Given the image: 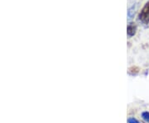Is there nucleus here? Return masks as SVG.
<instances>
[{
    "mask_svg": "<svg viewBox=\"0 0 149 123\" xmlns=\"http://www.w3.org/2000/svg\"><path fill=\"white\" fill-rule=\"evenodd\" d=\"M139 20L143 24H149V2L143 6V9L139 12Z\"/></svg>",
    "mask_w": 149,
    "mask_h": 123,
    "instance_id": "obj_1",
    "label": "nucleus"
},
{
    "mask_svg": "<svg viewBox=\"0 0 149 123\" xmlns=\"http://www.w3.org/2000/svg\"><path fill=\"white\" fill-rule=\"evenodd\" d=\"M137 31V27L134 23H129L127 27V34L128 37H132L135 34Z\"/></svg>",
    "mask_w": 149,
    "mask_h": 123,
    "instance_id": "obj_2",
    "label": "nucleus"
},
{
    "mask_svg": "<svg viewBox=\"0 0 149 123\" xmlns=\"http://www.w3.org/2000/svg\"><path fill=\"white\" fill-rule=\"evenodd\" d=\"M135 9H136V6L133 5L132 7H130L128 10V20H131L134 17L135 14Z\"/></svg>",
    "mask_w": 149,
    "mask_h": 123,
    "instance_id": "obj_3",
    "label": "nucleus"
},
{
    "mask_svg": "<svg viewBox=\"0 0 149 123\" xmlns=\"http://www.w3.org/2000/svg\"><path fill=\"white\" fill-rule=\"evenodd\" d=\"M142 118L146 122L149 123V112H143L142 113Z\"/></svg>",
    "mask_w": 149,
    "mask_h": 123,
    "instance_id": "obj_4",
    "label": "nucleus"
},
{
    "mask_svg": "<svg viewBox=\"0 0 149 123\" xmlns=\"http://www.w3.org/2000/svg\"><path fill=\"white\" fill-rule=\"evenodd\" d=\"M128 123H140L137 120V119H135V118L133 117H130L128 119Z\"/></svg>",
    "mask_w": 149,
    "mask_h": 123,
    "instance_id": "obj_5",
    "label": "nucleus"
}]
</instances>
